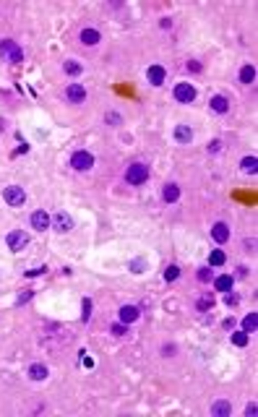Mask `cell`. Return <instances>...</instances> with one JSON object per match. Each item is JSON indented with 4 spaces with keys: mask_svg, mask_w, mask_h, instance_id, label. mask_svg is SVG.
Listing matches in <instances>:
<instances>
[{
    "mask_svg": "<svg viewBox=\"0 0 258 417\" xmlns=\"http://www.w3.org/2000/svg\"><path fill=\"white\" fill-rule=\"evenodd\" d=\"M125 180L131 185H141V183H146L149 180V164H143V162H133V164H128V170H125Z\"/></svg>",
    "mask_w": 258,
    "mask_h": 417,
    "instance_id": "1",
    "label": "cell"
},
{
    "mask_svg": "<svg viewBox=\"0 0 258 417\" xmlns=\"http://www.w3.org/2000/svg\"><path fill=\"white\" fill-rule=\"evenodd\" d=\"M0 55H3L5 60H11V63H21V60H24V50L19 47V42L3 40L0 42Z\"/></svg>",
    "mask_w": 258,
    "mask_h": 417,
    "instance_id": "2",
    "label": "cell"
},
{
    "mask_svg": "<svg viewBox=\"0 0 258 417\" xmlns=\"http://www.w3.org/2000/svg\"><path fill=\"white\" fill-rule=\"evenodd\" d=\"M71 167L76 172H89L94 167V154H89V151H76L71 157Z\"/></svg>",
    "mask_w": 258,
    "mask_h": 417,
    "instance_id": "3",
    "label": "cell"
},
{
    "mask_svg": "<svg viewBox=\"0 0 258 417\" xmlns=\"http://www.w3.org/2000/svg\"><path fill=\"white\" fill-rule=\"evenodd\" d=\"M3 201L8 203V206H24V201H26V191L21 185H8L3 191Z\"/></svg>",
    "mask_w": 258,
    "mask_h": 417,
    "instance_id": "4",
    "label": "cell"
},
{
    "mask_svg": "<svg viewBox=\"0 0 258 417\" xmlns=\"http://www.w3.org/2000/svg\"><path fill=\"white\" fill-rule=\"evenodd\" d=\"M175 99L178 102H183V104H191L196 97H198V92H196V86L193 83H175Z\"/></svg>",
    "mask_w": 258,
    "mask_h": 417,
    "instance_id": "5",
    "label": "cell"
},
{
    "mask_svg": "<svg viewBox=\"0 0 258 417\" xmlns=\"http://www.w3.org/2000/svg\"><path fill=\"white\" fill-rule=\"evenodd\" d=\"M5 242H8V248L13 250V253H19V250H24L29 245V235L24 230H13V232H8Z\"/></svg>",
    "mask_w": 258,
    "mask_h": 417,
    "instance_id": "6",
    "label": "cell"
},
{
    "mask_svg": "<svg viewBox=\"0 0 258 417\" xmlns=\"http://www.w3.org/2000/svg\"><path fill=\"white\" fill-rule=\"evenodd\" d=\"M65 99L73 102V104H81L86 99V86H81V83H71V86L65 89Z\"/></svg>",
    "mask_w": 258,
    "mask_h": 417,
    "instance_id": "7",
    "label": "cell"
},
{
    "mask_svg": "<svg viewBox=\"0 0 258 417\" xmlns=\"http://www.w3.org/2000/svg\"><path fill=\"white\" fill-rule=\"evenodd\" d=\"M52 227H55L58 232H71V230H73V219H71V214H65V211H58V214L52 217Z\"/></svg>",
    "mask_w": 258,
    "mask_h": 417,
    "instance_id": "8",
    "label": "cell"
},
{
    "mask_svg": "<svg viewBox=\"0 0 258 417\" xmlns=\"http://www.w3.org/2000/svg\"><path fill=\"white\" fill-rule=\"evenodd\" d=\"M50 224H52V219H50V214L44 209H40V211H34V214H32V227L37 232H44Z\"/></svg>",
    "mask_w": 258,
    "mask_h": 417,
    "instance_id": "9",
    "label": "cell"
},
{
    "mask_svg": "<svg viewBox=\"0 0 258 417\" xmlns=\"http://www.w3.org/2000/svg\"><path fill=\"white\" fill-rule=\"evenodd\" d=\"M164 68L162 65H149V71H146V79H149V83L151 86H162L164 83Z\"/></svg>",
    "mask_w": 258,
    "mask_h": 417,
    "instance_id": "10",
    "label": "cell"
},
{
    "mask_svg": "<svg viewBox=\"0 0 258 417\" xmlns=\"http://www.w3.org/2000/svg\"><path fill=\"white\" fill-rule=\"evenodd\" d=\"M139 308L136 305H123L118 310V318H120V323H133V321H139Z\"/></svg>",
    "mask_w": 258,
    "mask_h": 417,
    "instance_id": "11",
    "label": "cell"
},
{
    "mask_svg": "<svg viewBox=\"0 0 258 417\" xmlns=\"http://www.w3.org/2000/svg\"><path fill=\"white\" fill-rule=\"evenodd\" d=\"M232 415V404L227 399H217L211 404V417H230Z\"/></svg>",
    "mask_w": 258,
    "mask_h": 417,
    "instance_id": "12",
    "label": "cell"
},
{
    "mask_svg": "<svg viewBox=\"0 0 258 417\" xmlns=\"http://www.w3.org/2000/svg\"><path fill=\"white\" fill-rule=\"evenodd\" d=\"M47 376H50L47 365H42V362H34V365H29V378H32V381H47Z\"/></svg>",
    "mask_w": 258,
    "mask_h": 417,
    "instance_id": "13",
    "label": "cell"
},
{
    "mask_svg": "<svg viewBox=\"0 0 258 417\" xmlns=\"http://www.w3.org/2000/svg\"><path fill=\"white\" fill-rule=\"evenodd\" d=\"M102 42V34L97 32V29H83L81 32V44H86V47H94V44Z\"/></svg>",
    "mask_w": 258,
    "mask_h": 417,
    "instance_id": "14",
    "label": "cell"
},
{
    "mask_svg": "<svg viewBox=\"0 0 258 417\" xmlns=\"http://www.w3.org/2000/svg\"><path fill=\"white\" fill-rule=\"evenodd\" d=\"M211 238H214L217 242H227L230 240V227H227L224 222H217L214 227H211Z\"/></svg>",
    "mask_w": 258,
    "mask_h": 417,
    "instance_id": "15",
    "label": "cell"
},
{
    "mask_svg": "<svg viewBox=\"0 0 258 417\" xmlns=\"http://www.w3.org/2000/svg\"><path fill=\"white\" fill-rule=\"evenodd\" d=\"M175 141L178 143H191L193 141V131H191V125H175Z\"/></svg>",
    "mask_w": 258,
    "mask_h": 417,
    "instance_id": "16",
    "label": "cell"
},
{
    "mask_svg": "<svg viewBox=\"0 0 258 417\" xmlns=\"http://www.w3.org/2000/svg\"><path fill=\"white\" fill-rule=\"evenodd\" d=\"M162 199H164L167 203H175V201L180 199V188H178L175 183H167V185L162 188Z\"/></svg>",
    "mask_w": 258,
    "mask_h": 417,
    "instance_id": "17",
    "label": "cell"
},
{
    "mask_svg": "<svg viewBox=\"0 0 258 417\" xmlns=\"http://www.w3.org/2000/svg\"><path fill=\"white\" fill-rule=\"evenodd\" d=\"M232 284H235V279H232L230 274H222V277L214 279V290H217V292H230Z\"/></svg>",
    "mask_w": 258,
    "mask_h": 417,
    "instance_id": "18",
    "label": "cell"
},
{
    "mask_svg": "<svg viewBox=\"0 0 258 417\" xmlns=\"http://www.w3.org/2000/svg\"><path fill=\"white\" fill-rule=\"evenodd\" d=\"M211 110L214 112H219V115H224L227 110H230V102H227V97H222V94H217V97H211Z\"/></svg>",
    "mask_w": 258,
    "mask_h": 417,
    "instance_id": "19",
    "label": "cell"
},
{
    "mask_svg": "<svg viewBox=\"0 0 258 417\" xmlns=\"http://www.w3.org/2000/svg\"><path fill=\"white\" fill-rule=\"evenodd\" d=\"M256 329H258V313H248L245 318H242V331L256 334Z\"/></svg>",
    "mask_w": 258,
    "mask_h": 417,
    "instance_id": "20",
    "label": "cell"
},
{
    "mask_svg": "<svg viewBox=\"0 0 258 417\" xmlns=\"http://www.w3.org/2000/svg\"><path fill=\"white\" fill-rule=\"evenodd\" d=\"M63 71H65L68 76H81V73H83V65L79 63V60H65V63H63Z\"/></svg>",
    "mask_w": 258,
    "mask_h": 417,
    "instance_id": "21",
    "label": "cell"
},
{
    "mask_svg": "<svg viewBox=\"0 0 258 417\" xmlns=\"http://www.w3.org/2000/svg\"><path fill=\"white\" fill-rule=\"evenodd\" d=\"M240 167H242V172H248V175H256V172H258V159L256 157H245L240 162Z\"/></svg>",
    "mask_w": 258,
    "mask_h": 417,
    "instance_id": "22",
    "label": "cell"
},
{
    "mask_svg": "<svg viewBox=\"0 0 258 417\" xmlns=\"http://www.w3.org/2000/svg\"><path fill=\"white\" fill-rule=\"evenodd\" d=\"M240 81L242 83H253L256 81V68L253 65H242L240 68Z\"/></svg>",
    "mask_w": 258,
    "mask_h": 417,
    "instance_id": "23",
    "label": "cell"
},
{
    "mask_svg": "<svg viewBox=\"0 0 258 417\" xmlns=\"http://www.w3.org/2000/svg\"><path fill=\"white\" fill-rule=\"evenodd\" d=\"M224 261H227L224 250H211V253H209V266H222Z\"/></svg>",
    "mask_w": 258,
    "mask_h": 417,
    "instance_id": "24",
    "label": "cell"
},
{
    "mask_svg": "<svg viewBox=\"0 0 258 417\" xmlns=\"http://www.w3.org/2000/svg\"><path fill=\"white\" fill-rule=\"evenodd\" d=\"M230 339H232V344H235V347H245L250 337H248L245 331H232V334H230Z\"/></svg>",
    "mask_w": 258,
    "mask_h": 417,
    "instance_id": "25",
    "label": "cell"
},
{
    "mask_svg": "<svg viewBox=\"0 0 258 417\" xmlns=\"http://www.w3.org/2000/svg\"><path fill=\"white\" fill-rule=\"evenodd\" d=\"M178 277H180V269L175 266V263H172V266H167V269H164V279H167V282H175Z\"/></svg>",
    "mask_w": 258,
    "mask_h": 417,
    "instance_id": "26",
    "label": "cell"
},
{
    "mask_svg": "<svg viewBox=\"0 0 258 417\" xmlns=\"http://www.w3.org/2000/svg\"><path fill=\"white\" fill-rule=\"evenodd\" d=\"M81 308H83V316H81V318H83V323H89V318H92V300L86 298V300L81 302Z\"/></svg>",
    "mask_w": 258,
    "mask_h": 417,
    "instance_id": "27",
    "label": "cell"
},
{
    "mask_svg": "<svg viewBox=\"0 0 258 417\" xmlns=\"http://www.w3.org/2000/svg\"><path fill=\"white\" fill-rule=\"evenodd\" d=\"M214 308V298H209V295H203V298L198 300V310H209Z\"/></svg>",
    "mask_w": 258,
    "mask_h": 417,
    "instance_id": "28",
    "label": "cell"
},
{
    "mask_svg": "<svg viewBox=\"0 0 258 417\" xmlns=\"http://www.w3.org/2000/svg\"><path fill=\"white\" fill-rule=\"evenodd\" d=\"M198 279H201V282H209V279H211V266H201L198 269Z\"/></svg>",
    "mask_w": 258,
    "mask_h": 417,
    "instance_id": "29",
    "label": "cell"
},
{
    "mask_svg": "<svg viewBox=\"0 0 258 417\" xmlns=\"http://www.w3.org/2000/svg\"><path fill=\"white\" fill-rule=\"evenodd\" d=\"M224 302H227V305H238V302H240V298H238V295H235V292L230 290V292L224 295Z\"/></svg>",
    "mask_w": 258,
    "mask_h": 417,
    "instance_id": "30",
    "label": "cell"
},
{
    "mask_svg": "<svg viewBox=\"0 0 258 417\" xmlns=\"http://www.w3.org/2000/svg\"><path fill=\"white\" fill-rule=\"evenodd\" d=\"M112 334H115V337H125V334H128V329H125V326L123 323H115V326H112V329H110Z\"/></svg>",
    "mask_w": 258,
    "mask_h": 417,
    "instance_id": "31",
    "label": "cell"
},
{
    "mask_svg": "<svg viewBox=\"0 0 258 417\" xmlns=\"http://www.w3.org/2000/svg\"><path fill=\"white\" fill-rule=\"evenodd\" d=\"M44 271H47V266H37V269H29L26 277H40V274H44Z\"/></svg>",
    "mask_w": 258,
    "mask_h": 417,
    "instance_id": "32",
    "label": "cell"
},
{
    "mask_svg": "<svg viewBox=\"0 0 258 417\" xmlns=\"http://www.w3.org/2000/svg\"><path fill=\"white\" fill-rule=\"evenodd\" d=\"M29 300H32V290H24V292H21L19 298H16V302H29Z\"/></svg>",
    "mask_w": 258,
    "mask_h": 417,
    "instance_id": "33",
    "label": "cell"
},
{
    "mask_svg": "<svg viewBox=\"0 0 258 417\" xmlns=\"http://www.w3.org/2000/svg\"><path fill=\"white\" fill-rule=\"evenodd\" d=\"M222 149V141H209V154H217Z\"/></svg>",
    "mask_w": 258,
    "mask_h": 417,
    "instance_id": "34",
    "label": "cell"
},
{
    "mask_svg": "<svg viewBox=\"0 0 258 417\" xmlns=\"http://www.w3.org/2000/svg\"><path fill=\"white\" fill-rule=\"evenodd\" d=\"M188 71H193V73H198V71H201V65H198V60H191V63H188Z\"/></svg>",
    "mask_w": 258,
    "mask_h": 417,
    "instance_id": "35",
    "label": "cell"
},
{
    "mask_svg": "<svg viewBox=\"0 0 258 417\" xmlns=\"http://www.w3.org/2000/svg\"><path fill=\"white\" fill-rule=\"evenodd\" d=\"M256 412H258V407H256V404H248V407H245V415H248V417H250V415H256Z\"/></svg>",
    "mask_w": 258,
    "mask_h": 417,
    "instance_id": "36",
    "label": "cell"
},
{
    "mask_svg": "<svg viewBox=\"0 0 258 417\" xmlns=\"http://www.w3.org/2000/svg\"><path fill=\"white\" fill-rule=\"evenodd\" d=\"M159 26H162V29H170L172 21H170V19H162V21H159Z\"/></svg>",
    "mask_w": 258,
    "mask_h": 417,
    "instance_id": "37",
    "label": "cell"
},
{
    "mask_svg": "<svg viewBox=\"0 0 258 417\" xmlns=\"http://www.w3.org/2000/svg\"><path fill=\"white\" fill-rule=\"evenodd\" d=\"M3 128H5V123H3V120H0V131H3Z\"/></svg>",
    "mask_w": 258,
    "mask_h": 417,
    "instance_id": "38",
    "label": "cell"
}]
</instances>
